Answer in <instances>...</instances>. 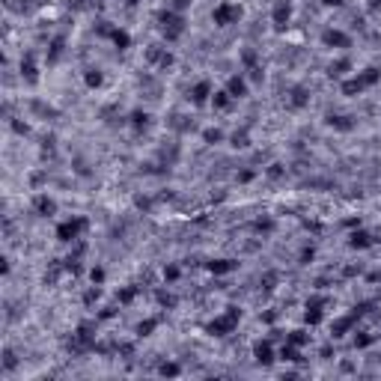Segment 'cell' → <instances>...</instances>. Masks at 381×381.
<instances>
[{
  "mask_svg": "<svg viewBox=\"0 0 381 381\" xmlns=\"http://www.w3.org/2000/svg\"><path fill=\"white\" fill-rule=\"evenodd\" d=\"M256 355H259V360H265V363H268V355H271V352H268V345H259V349H256Z\"/></svg>",
  "mask_w": 381,
  "mask_h": 381,
  "instance_id": "cell-1",
  "label": "cell"
}]
</instances>
